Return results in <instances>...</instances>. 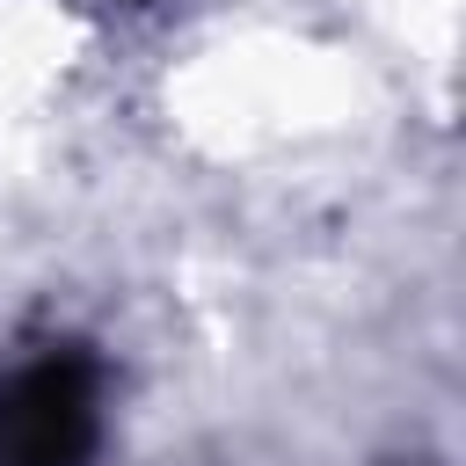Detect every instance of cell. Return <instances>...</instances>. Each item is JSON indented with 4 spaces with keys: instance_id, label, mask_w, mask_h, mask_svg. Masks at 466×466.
Masks as SVG:
<instances>
[{
    "instance_id": "6da1fadb",
    "label": "cell",
    "mask_w": 466,
    "mask_h": 466,
    "mask_svg": "<svg viewBox=\"0 0 466 466\" xmlns=\"http://www.w3.org/2000/svg\"><path fill=\"white\" fill-rule=\"evenodd\" d=\"M102 437V379L80 350H51L0 386V466H87Z\"/></svg>"
}]
</instances>
